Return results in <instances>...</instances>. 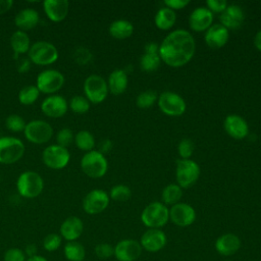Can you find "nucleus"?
I'll list each match as a JSON object with an SVG mask.
<instances>
[{
	"label": "nucleus",
	"mask_w": 261,
	"mask_h": 261,
	"mask_svg": "<svg viewBox=\"0 0 261 261\" xmlns=\"http://www.w3.org/2000/svg\"><path fill=\"white\" fill-rule=\"evenodd\" d=\"M63 253L68 261H84L86 257L85 247L76 241L67 242L63 248Z\"/></svg>",
	"instance_id": "obj_31"
},
{
	"label": "nucleus",
	"mask_w": 261,
	"mask_h": 261,
	"mask_svg": "<svg viewBox=\"0 0 261 261\" xmlns=\"http://www.w3.org/2000/svg\"><path fill=\"white\" fill-rule=\"evenodd\" d=\"M92 53H91V51L88 49V48H86V47H83V46H81V47H77L75 50H74V52H73V58H74V60L79 63V64H81V65H86V64H88L91 60H92Z\"/></svg>",
	"instance_id": "obj_42"
},
{
	"label": "nucleus",
	"mask_w": 261,
	"mask_h": 261,
	"mask_svg": "<svg viewBox=\"0 0 261 261\" xmlns=\"http://www.w3.org/2000/svg\"><path fill=\"white\" fill-rule=\"evenodd\" d=\"M158 100V95L155 91L147 90L140 93L136 99V104L141 109H148Z\"/></svg>",
	"instance_id": "obj_35"
},
{
	"label": "nucleus",
	"mask_w": 261,
	"mask_h": 261,
	"mask_svg": "<svg viewBox=\"0 0 261 261\" xmlns=\"http://www.w3.org/2000/svg\"><path fill=\"white\" fill-rule=\"evenodd\" d=\"M169 219L179 227H187L194 223L196 211L190 204L179 202L169 209Z\"/></svg>",
	"instance_id": "obj_14"
},
{
	"label": "nucleus",
	"mask_w": 261,
	"mask_h": 261,
	"mask_svg": "<svg viewBox=\"0 0 261 261\" xmlns=\"http://www.w3.org/2000/svg\"><path fill=\"white\" fill-rule=\"evenodd\" d=\"M25 120L18 114H10L5 119V126L12 133H20L24 130Z\"/></svg>",
	"instance_id": "obj_38"
},
{
	"label": "nucleus",
	"mask_w": 261,
	"mask_h": 261,
	"mask_svg": "<svg viewBox=\"0 0 261 261\" xmlns=\"http://www.w3.org/2000/svg\"><path fill=\"white\" fill-rule=\"evenodd\" d=\"M182 197V189L177 184H170L166 186L162 191V201L163 204L174 205L179 203Z\"/></svg>",
	"instance_id": "obj_32"
},
{
	"label": "nucleus",
	"mask_w": 261,
	"mask_h": 261,
	"mask_svg": "<svg viewBox=\"0 0 261 261\" xmlns=\"http://www.w3.org/2000/svg\"><path fill=\"white\" fill-rule=\"evenodd\" d=\"M112 149V142L109 139H104L103 141L100 142L99 144V152H101L102 154H105L107 152H109Z\"/></svg>",
	"instance_id": "obj_47"
},
{
	"label": "nucleus",
	"mask_w": 261,
	"mask_h": 261,
	"mask_svg": "<svg viewBox=\"0 0 261 261\" xmlns=\"http://www.w3.org/2000/svg\"><path fill=\"white\" fill-rule=\"evenodd\" d=\"M109 195L100 189L90 191L83 199V209L87 214L95 215L103 212L109 205Z\"/></svg>",
	"instance_id": "obj_13"
},
{
	"label": "nucleus",
	"mask_w": 261,
	"mask_h": 261,
	"mask_svg": "<svg viewBox=\"0 0 261 261\" xmlns=\"http://www.w3.org/2000/svg\"><path fill=\"white\" fill-rule=\"evenodd\" d=\"M134 33V25L126 19H117L109 25V34L117 40H124Z\"/></svg>",
	"instance_id": "obj_30"
},
{
	"label": "nucleus",
	"mask_w": 261,
	"mask_h": 261,
	"mask_svg": "<svg viewBox=\"0 0 261 261\" xmlns=\"http://www.w3.org/2000/svg\"><path fill=\"white\" fill-rule=\"evenodd\" d=\"M40 21V15L33 8H24L17 12L14 17V23L19 31L25 32L37 27Z\"/></svg>",
	"instance_id": "obj_26"
},
{
	"label": "nucleus",
	"mask_w": 261,
	"mask_h": 261,
	"mask_svg": "<svg viewBox=\"0 0 261 261\" xmlns=\"http://www.w3.org/2000/svg\"><path fill=\"white\" fill-rule=\"evenodd\" d=\"M43 8L46 16L54 22H60L68 14L69 2L67 0H45Z\"/></svg>",
	"instance_id": "obj_22"
},
{
	"label": "nucleus",
	"mask_w": 261,
	"mask_h": 261,
	"mask_svg": "<svg viewBox=\"0 0 261 261\" xmlns=\"http://www.w3.org/2000/svg\"><path fill=\"white\" fill-rule=\"evenodd\" d=\"M10 45L14 53V57L28 53L31 48V40L25 32L15 31L10 37Z\"/></svg>",
	"instance_id": "obj_28"
},
{
	"label": "nucleus",
	"mask_w": 261,
	"mask_h": 261,
	"mask_svg": "<svg viewBox=\"0 0 261 261\" xmlns=\"http://www.w3.org/2000/svg\"><path fill=\"white\" fill-rule=\"evenodd\" d=\"M212 22L213 13L205 6L195 8L189 16V24L194 32H206Z\"/></svg>",
	"instance_id": "obj_18"
},
{
	"label": "nucleus",
	"mask_w": 261,
	"mask_h": 261,
	"mask_svg": "<svg viewBox=\"0 0 261 261\" xmlns=\"http://www.w3.org/2000/svg\"><path fill=\"white\" fill-rule=\"evenodd\" d=\"M39 96H40V91L38 90L37 86H34V85L24 86L18 92V101L20 102V104L29 106L34 104L38 100Z\"/></svg>",
	"instance_id": "obj_34"
},
{
	"label": "nucleus",
	"mask_w": 261,
	"mask_h": 261,
	"mask_svg": "<svg viewBox=\"0 0 261 261\" xmlns=\"http://www.w3.org/2000/svg\"><path fill=\"white\" fill-rule=\"evenodd\" d=\"M220 24L227 30H237L242 27L245 20V12L243 8L237 4L227 5L225 10L220 13Z\"/></svg>",
	"instance_id": "obj_19"
},
{
	"label": "nucleus",
	"mask_w": 261,
	"mask_h": 261,
	"mask_svg": "<svg viewBox=\"0 0 261 261\" xmlns=\"http://www.w3.org/2000/svg\"><path fill=\"white\" fill-rule=\"evenodd\" d=\"M128 84L127 73L124 69H114L108 76V91L113 95H120L125 92Z\"/></svg>",
	"instance_id": "obj_27"
},
{
	"label": "nucleus",
	"mask_w": 261,
	"mask_h": 261,
	"mask_svg": "<svg viewBox=\"0 0 261 261\" xmlns=\"http://www.w3.org/2000/svg\"><path fill=\"white\" fill-rule=\"evenodd\" d=\"M229 38V33L226 28L220 23L212 24L206 32L204 40L206 45L211 49H219L223 47Z\"/></svg>",
	"instance_id": "obj_21"
},
{
	"label": "nucleus",
	"mask_w": 261,
	"mask_h": 261,
	"mask_svg": "<svg viewBox=\"0 0 261 261\" xmlns=\"http://www.w3.org/2000/svg\"><path fill=\"white\" fill-rule=\"evenodd\" d=\"M25 148L19 139L15 137L0 138V163L13 164L24 154Z\"/></svg>",
	"instance_id": "obj_6"
},
{
	"label": "nucleus",
	"mask_w": 261,
	"mask_h": 261,
	"mask_svg": "<svg viewBox=\"0 0 261 261\" xmlns=\"http://www.w3.org/2000/svg\"><path fill=\"white\" fill-rule=\"evenodd\" d=\"M37 247L34 245V244H30L27 246L25 250H24V254L27 255V257H32V256H35L37 255Z\"/></svg>",
	"instance_id": "obj_50"
},
{
	"label": "nucleus",
	"mask_w": 261,
	"mask_h": 261,
	"mask_svg": "<svg viewBox=\"0 0 261 261\" xmlns=\"http://www.w3.org/2000/svg\"><path fill=\"white\" fill-rule=\"evenodd\" d=\"M177 151L180 159H190L194 152V143L190 139H182L178 143Z\"/></svg>",
	"instance_id": "obj_41"
},
{
	"label": "nucleus",
	"mask_w": 261,
	"mask_h": 261,
	"mask_svg": "<svg viewBox=\"0 0 261 261\" xmlns=\"http://www.w3.org/2000/svg\"><path fill=\"white\" fill-rule=\"evenodd\" d=\"M159 109L168 116H180L186 112L187 104L184 98L170 91L163 92L158 97Z\"/></svg>",
	"instance_id": "obj_11"
},
{
	"label": "nucleus",
	"mask_w": 261,
	"mask_h": 261,
	"mask_svg": "<svg viewBox=\"0 0 261 261\" xmlns=\"http://www.w3.org/2000/svg\"><path fill=\"white\" fill-rule=\"evenodd\" d=\"M68 108H70V110L73 111L74 113L84 114L89 111L90 102L85 96L75 95L70 99L68 103Z\"/></svg>",
	"instance_id": "obj_36"
},
{
	"label": "nucleus",
	"mask_w": 261,
	"mask_h": 261,
	"mask_svg": "<svg viewBox=\"0 0 261 261\" xmlns=\"http://www.w3.org/2000/svg\"><path fill=\"white\" fill-rule=\"evenodd\" d=\"M29 59L36 65H49L58 59L57 48L47 41H38L31 45Z\"/></svg>",
	"instance_id": "obj_5"
},
{
	"label": "nucleus",
	"mask_w": 261,
	"mask_h": 261,
	"mask_svg": "<svg viewBox=\"0 0 261 261\" xmlns=\"http://www.w3.org/2000/svg\"><path fill=\"white\" fill-rule=\"evenodd\" d=\"M42 160L44 164L51 169H62L68 164L70 154L67 148L53 144L43 150Z\"/></svg>",
	"instance_id": "obj_12"
},
{
	"label": "nucleus",
	"mask_w": 261,
	"mask_h": 261,
	"mask_svg": "<svg viewBox=\"0 0 261 261\" xmlns=\"http://www.w3.org/2000/svg\"><path fill=\"white\" fill-rule=\"evenodd\" d=\"M107 82L98 74L89 75L84 82L85 97L90 103L99 104L103 102L108 95Z\"/></svg>",
	"instance_id": "obj_9"
},
{
	"label": "nucleus",
	"mask_w": 261,
	"mask_h": 261,
	"mask_svg": "<svg viewBox=\"0 0 261 261\" xmlns=\"http://www.w3.org/2000/svg\"><path fill=\"white\" fill-rule=\"evenodd\" d=\"M30 59H21V61L19 62L18 66H17V69L19 72L23 73V72H27L29 69H30Z\"/></svg>",
	"instance_id": "obj_49"
},
{
	"label": "nucleus",
	"mask_w": 261,
	"mask_h": 261,
	"mask_svg": "<svg viewBox=\"0 0 261 261\" xmlns=\"http://www.w3.org/2000/svg\"><path fill=\"white\" fill-rule=\"evenodd\" d=\"M61 243H62L61 236L58 233H55V232H51V233H48L44 238L43 248L47 252H54L60 248Z\"/></svg>",
	"instance_id": "obj_39"
},
{
	"label": "nucleus",
	"mask_w": 261,
	"mask_h": 261,
	"mask_svg": "<svg viewBox=\"0 0 261 261\" xmlns=\"http://www.w3.org/2000/svg\"><path fill=\"white\" fill-rule=\"evenodd\" d=\"M223 126L229 137L236 140H242L249 134L247 121L238 114H229L225 117Z\"/></svg>",
	"instance_id": "obj_20"
},
{
	"label": "nucleus",
	"mask_w": 261,
	"mask_h": 261,
	"mask_svg": "<svg viewBox=\"0 0 261 261\" xmlns=\"http://www.w3.org/2000/svg\"><path fill=\"white\" fill-rule=\"evenodd\" d=\"M18 194L27 199H34L41 195L44 189L42 176L33 170H27L19 174L16 180Z\"/></svg>",
	"instance_id": "obj_2"
},
{
	"label": "nucleus",
	"mask_w": 261,
	"mask_h": 261,
	"mask_svg": "<svg viewBox=\"0 0 261 261\" xmlns=\"http://www.w3.org/2000/svg\"><path fill=\"white\" fill-rule=\"evenodd\" d=\"M167 243L166 234L160 228H149L141 237L140 244L144 250L156 253L162 250Z\"/></svg>",
	"instance_id": "obj_17"
},
{
	"label": "nucleus",
	"mask_w": 261,
	"mask_h": 261,
	"mask_svg": "<svg viewBox=\"0 0 261 261\" xmlns=\"http://www.w3.org/2000/svg\"><path fill=\"white\" fill-rule=\"evenodd\" d=\"M60 236L67 242L76 241L84 231V223L77 216H68L65 218L59 228Z\"/></svg>",
	"instance_id": "obj_24"
},
{
	"label": "nucleus",
	"mask_w": 261,
	"mask_h": 261,
	"mask_svg": "<svg viewBox=\"0 0 261 261\" xmlns=\"http://www.w3.org/2000/svg\"><path fill=\"white\" fill-rule=\"evenodd\" d=\"M82 171L91 178H100L108 169V162L104 154L98 150L87 152L81 159Z\"/></svg>",
	"instance_id": "obj_3"
},
{
	"label": "nucleus",
	"mask_w": 261,
	"mask_h": 261,
	"mask_svg": "<svg viewBox=\"0 0 261 261\" xmlns=\"http://www.w3.org/2000/svg\"><path fill=\"white\" fill-rule=\"evenodd\" d=\"M206 7L212 12L216 13H221L225 10L227 7V2L225 0H207L206 1Z\"/></svg>",
	"instance_id": "obj_45"
},
{
	"label": "nucleus",
	"mask_w": 261,
	"mask_h": 261,
	"mask_svg": "<svg viewBox=\"0 0 261 261\" xmlns=\"http://www.w3.org/2000/svg\"><path fill=\"white\" fill-rule=\"evenodd\" d=\"M140 242L133 239L119 241L114 247V256L118 261H136L142 254Z\"/></svg>",
	"instance_id": "obj_15"
},
{
	"label": "nucleus",
	"mask_w": 261,
	"mask_h": 261,
	"mask_svg": "<svg viewBox=\"0 0 261 261\" xmlns=\"http://www.w3.org/2000/svg\"><path fill=\"white\" fill-rule=\"evenodd\" d=\"M155 25L162 31H167L173 27L176 21V13L172 9L164 6L161 7L155 14Z\"/></svg>",
	"instance_id": "obj_29"
},
{
	"label": "nucleus",
	"mask_w": 261,
	"mask_h": 261,
	"mask_svg": "<svg viewBox=\"0 0 261 261\" xmlns=\"http://www.w3.org/2000/svg\"><path fill=\"white\" fill-rule=\"evenodd\" d=\"M13 5L12 0H0V15L6 13Z\"/></svg>",
	"instance_id": "obj_48"
},
{
	"label": "nucleus",
	"mask_w": 261,
	"mask_h": 261,
	"mask_svg": "<svg viewBox=\"0 0 261 261\" xmlns=\"http://www.w3.org/2000/svg\"><path fill=\"white\" fill-rule=\"evenodd\" d=\"M27 258L24 251L19 248H10L5 251L3 256L4 261H25Z\"/></svg>",
	"instance_id": "obj_44"
},
{
	"label": "nucleus",
	"mask_w": 261,
	"mask_h": 261,
	"mask_svg": "<svg viewBox=\"0 0 261 261\" xmlns=\"http://www.w3.org/2000/svg\"><path fill=\"white\" fill-rule=\"evenodd\" d=\"M241 245V240L237 234L227 232L221 234L216 239L214 247L219 255L228 257L236 254L240 250Z\"/></svg>",
	"instance_id": "obj_23"
},
{
	"label": "nucleus",
	"mask_w": 261,
	"mask_h": 261,
	"mask_svg": "<svg viewBox=\"0 0 261 261\" xmlns=\"http://www.w3.org/2000/svg\"><path fill=\"white\" fill-rule=\"evenodd\" d=\"M254 46L258 51L261 52V30L254 37Z\"/></svg>",
	"instance_id": "obj_51"
},
{
	"label": "nucleus",
	"mask_w": 261,
	"mask_h": 261,
	"mask_svg": "<svg viewBox=\"0 0 261 261\" xmlns=\"http://www.w3.org/2000/svg\"><path fill=\"white\" fill-rule=\"evenodd\" d=\"M130 196H132V191L125 185L113 186L111 188L110 194H109V198L114 201H117V202H125V201L129 200Z\"/></svg>",
	"instance_id": "obj_37"
},
{
	"label": "nucleus",
	"mask_w": 261,
	"mask_h": 261,
	"mask_svg": "<svg viewBox=\"0 0 261 261\" xmlns=\"http://www.w3.org/2000/svg\"><path fill=\"white\" fill-rule=\"evenodd\" d=\"M228 261H231V260H228Z\"/></svg>",
	"instance_id": "obj_53"
},
{
	"label": "nucleus",
	"mask_w": 261,
	"mask_h": 261,
	"mask_svg": "<svg viewBox=\"0 0 261 261\" xmlns=\"http://www.w3.org/2000/svg\"><path fill=\"white\" fill-rule=\"evenodd\" d=\"M164 4L166 7L175 11L188 6L190 4V1L189 0H164Z\"/></svg>",
	"instance_id": "obj_46"
},
{
	"label": "nucleus",
	"mask_w": 261,
	"mask_h": 261,
	"mask_svg": "<svg viewBox=\"0 0 261 261\" xmlns=\"http://www.w3.org/2000/svg\"><path fill=\"white\" fill-rule=\"evenodd\" d=\"M94 251L99 259H108L114 255V247L108 243L98 244Z\"/></svg>",
	"instance_id": "obj_43"
},
{
	"label": "nucleus",
	"mask_w": 261,
	"mask_h": 261,
	"mask_svg": "<svg viewBox=\"0 0 261 261\" xmlns=\"http://www.w3.org/2000/svg\"><path fill=\"white\" fill-rule=\"evenodd\" d=\"M141 220L149 228H160L169 220V209L161 202H152L142 211Z\"/></svg>",
	"instance_id": "obj_4"
},
{
	"label": "nucleus",
	"mask_w": 261,
	"mask_h": 261,
	"mask_svg": "<svg viewBox=\"0 0 261 261\" xmlns=\"http://www.w3.org/2000/svg\"><path fill=\"white\" fill-rule=\"evenodd\" d=\"M161 63L159 56V45L156 43H148L145 46V52L140 57V67L142 70L150 72L156 70Z\"/></svg>",
	"instance_id": "obj_25"
},
{
	"label": "nucleus",
	"mask_w": 261,
	"mask_h": 261,
	"mask_svg": "<svg viewBox=\"0 0 261 261\" xmlns=\"http://www.w3.org/2000/svg\"><path fill=\"white\" fill-rule=\"evenodd\" d=\"M175 176L177 185L181 189H188L198 180L200 166L192 159H178L176 160Z\"/></svg>",
	"instance_id": "obj_7"
},
{
	"label": "nucleus",
	"mask_w": 261,
	"mask_h": 261,
	"mask_svg": "<svg viewBox=\"0 0 261 261\" xmlns=\"http://www.w3.org/2000/svg\"><path fill=\"white\" fill-rule=\"evenodd\" d=\"M73 142L80 150L86 151V153L94 150V147H95L94 136L86 129H82L80 132H77L74 136Z\"/></svg>",
	"instance_id": "obj_33"
},
{
	"label": "nucleus",
	"mask_w": 261,
	"mask_h": 261,
	"mask_svg": "<svg viewBox=\"0 0 261 261\" xmlns=\"http://www.w3.org/2000/svg\"><path fill=\"white\" fill-rule=\"evenodd\" d=\"M36 86L40 93L54 95L64 85V75L56 69H46L37 76Z\"/></svg>",
	"instance_id": "obj_10"
},
{
	"label": "nucleus",
	"mask_w": 261,
	"mask_h": 261,
	"mask_svg": "<svg viewBox=\"0 0 261 261\" xmlns=\"http://www.w3.org/2000/svg\"><path fill=\"white\" fill-rule=\"evenodd\" d=\"M23 134L29 142L41 145L51 140L53 136V127L45 120L34 119L27 122Z\"/></svg>",
	"instance_id": "obj_8"
},
{
	"label": "nucleus",
	"mask_w": 261,
	"mask_h": 261,
	"mask_svg": "<svg viewBox=\"0 0 261 261\" xmlns=\"http://www.w3.org/2000/svg\"><path fill=\"white\" fill-rule=\"evenodd\" d=\"M25 261H48V260H47L45 257H43V256L35 255V256H32V257L27 258Z\"/></svg>",
	"instance_id": "obj_52"
},
{
	"label": "nucleus",
	"mask_w": 261,
	"mask_h": 261,
	"mask_svg": "<svg viewBox=\"0 0 261 261\" xmlns=\"http://www.w3.org/2000/svg\"><path fill=\"white\" fill-rule=\"evenodd\" d=\"M68 109V103L61 95H50L45 98L41 104L42 112L51 118H59L65 115Z\"/></svg>",
	"instance_id": "obj_16"
},
{
	"label": "nucleus",
	"mask_w": 261,
	"mask_h": 261,
	"mask_svg": "<svg viewBox=\"0 0 261 261\" xmlns=\"http://www.w3.org/2000/svg\"><path fill=\"white\" fill-rule=\"evenodd\" d=\"M55 138L56 144L64 148H67L69 145H71V143L74 140L72 130L69 127H62L61 129H59Z\"/></svg>",
	"instance_id": "obj_40"
},
{
	"label": "nucleus",
	"mask_w": 261,
	"mask_h": 261,
	"mask_svg": "<svg viewBox=\"0 0 261 261\" xmlns=\"http://www.w3.org/2000/svg\"><path fill=\"white\" fill-rule=\"evenodd\" d=\"M196 51V43L192 34L177 29L169 33L159 45L161 61L170 67H181L189 63Z\"/></svg>",
	"instance_id": "obj_1"
}]
</instances>
